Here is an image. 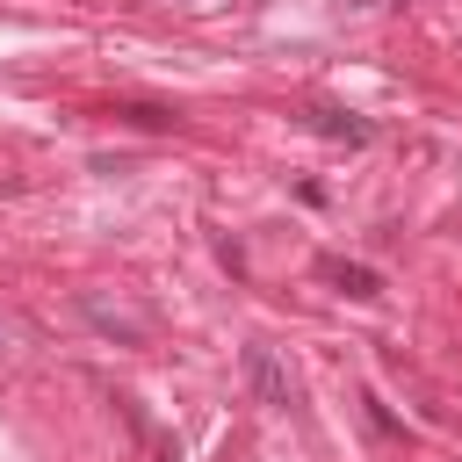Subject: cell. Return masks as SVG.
Instances as JSON below:
<instances>
[{
	"label": "cell",
	"mask_w": 462,
	"mask_h": 462,
	"mask_svg": "<svg viewBox=\"0 0 462 462\" xmlns=\"http://www.w3.org/2000/svg\"><path fill=\"white\" fill-rule=\"evenodd\" d=\"M79 310H87V325L101 332V339H116V346H144L152 332H144V318H130V310H108L101 296H79Z\"/></svg>",
	"instance_id": "obj_2"
},
{
	"label": "cell",
	"mask_w": 462,
	"mask_h": 462,
	"mask_svg": "<svg viewBox=\"0 0 462 462\" xmlns=\"http://www.w3.org/2000/svg\"><path fill=\"white\" fill-rule=\"evenodd\" d=\"M7 339H14V325H7V318H0V354H7Z\"/></svg>",
	"instance_id": "obj_6"
},
{
	"label": "cell",
	"mask_w": 462,
	"mask_h": 462,
	"mask_svg": "<svg viewBox=\"0 0 462 462\" xmlns=\"http://www.w3.org/2000/svg\"><path fill=\"white\" fill-rule=\"evenodd\" d=\"M116 116H123L130 130H173V123H180V116H173V108H159V101H123Z\"/></svg>",
	"instance_id": "obj_5"
},
{
	"label": "cell",
	"mask_w": 462,
	"mask_h": 462,
	"mask_svg": "<svg viewBox=\"0 0 462 462\" xmlns=\"http://www.w3.org/2000/svg\"><path fill=\"white\" fill-rule=\"evenodd\" d=\"M159 462H180V455H173V448H159Z\"/></svg>",
	"instance_id": "obj_7"
},
{
	"label": "cell",
	"mask_w": 462,
	"mask_h": 462,
	"mask_svg": "<svg viewBox=\"0 0 462 462\" xmlns=\"http://www.w3.org/2000/svg\"><path fill=\"white\" fill-rule=\"evenodd\" d=\"M325 282H332L339 296H354V303H375V296H383V274L361 267V260H325Z\"/></svg>",
	"instance_id": "obj_3"
},
{
	"label": "cell",
	"mask_w": 462,
	"mask_h": 462,
	"mask_svg": "<svg viewBox=\"0 0 462 462\" xmlns=\"http://www.w3.org/2000/svg\"><path fill=\"white\" fill-rule=\"evenodd\" d=\"M245 390H253L267 411H296V375L282 368L274 346H245Z\"/></svg>",
	"instance_id": "obj_1"
},
{
	"label": "cell",
	"mask_w": 462,
	"mask_h": 462,
	"mask_svg": "<svg viewBox=\"0 0 462 462\" xmlns=\"http://www.w3.org/2000/svg\"><path fill=\"white\" fill-rule=\"evenodd\" d=\"M310 130H318V137H339V144H368V123H361V116H339V108H318Z\"/></svg>",
	"instance_id": "obj_4"
}]
</instances>
